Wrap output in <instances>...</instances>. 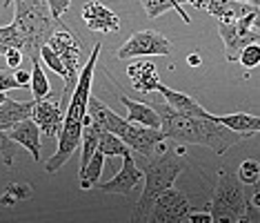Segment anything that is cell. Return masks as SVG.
Wrapping results in <instances>:
<instances>
[{
	"label": "cell",
	"instance_id": "obj_1",
	"mask_svg": "<svg viewBox=\"0 0 260 223\" xmlns=\"http://www.w3.org/2000/svg\"><path fill=\"white\" fill-rule=\"evenodd\" d=\"M153 112L160 119L158 130L162 132L165 138L178 141V143H191V145H203V148H211L216 154H224L229 148L247 138V134L234 132L224 127L222 123L211 119H203V116H187L169 107L165 101H153Z\"/></svg>",
	"mask_w": 260,
	"mask_h": 223
},
{
	"label": "cell",
	"instance_id": "obj_2",
	"mask_svg": "<svg viewBox=\"0 0 260 223\" xmlns=\"http://www.w3.org/2000/svg\"><path fill=\"white\" fill-rule=\"evenodd\" d=\"M134 161L138 170L145 177V187L136 203L132 221L134 223H147V212H149L153 199L160 194L162 190L174 185V181L182 174L187 168V161L182 156V150H160L156 154H134Z\"/></svg>",
	"mask_w": 260,
	"mask_h": 223
},
{
	"label": "cell",
	"instance_id": "obj_3",
	"mask_svg": "<svg viewBox=\"0 0 260 223\" xmlns=\"http://www.w3.org/2000/svg\"><path fill=\"white\" fill-rule=\"evenodd\" d=\"M87 114H89V121L100 132L103 130L114 132L134 154L149 156V154H156V152L165 150L162 143L167 138L162 136V132L158 130V127L138 125V123L122 119V116H118L116 112L107 107L103 101H98L96 96H89V101H87Z\"/></svg>",
	"mask_w": 260,
	"mask_h": 223
},
{
	"label": "cell",
	"instance_id": "obj_4",
	"mask_svg": "<svg viewBox=\"0 0 260 223\" xmlns=\"http://www.w3.org/2000/svg\"><path fill=\"white\" fill-rule=\"evenodd\" d=\"M14 5V20L11 27L18 38V49L29 61H36L38 51L56 27H60L54 20L47 0H11Z\"/></svg>",
	"mask_w": 260,
	"mask_h": 223
},
{
	"label": "cell",
	"instance_id": "obj_5",
	"mask_svg": "<svg viewBox=\"0 0 260 223\" xmlns=\"http://www.w3.org/2000/svg\"><path fill=\"white\" fill-rule=\"evenodd\" d=\"M209 214L214 223H249L247 216L245 187L229 168H220L214 199L209 203Z\"/></svg>",
	"mask_w": 260,
	"mask_h": 223
},
{
	"label": "cell",
	"instance_id": "obj_6",
	"mask_svg": "<svg viewBox=\"0 0 260 223\" xmlns=\"http://www.w3.org/2000/svg\"><path fill=\"white\" fill-rule=\"evenodd\" d=\"M256 18H258V7L247 11L245 16H240V18H236V20H227V22L218 25V32H220V38L224 43V58H227L229 63L238 61L240 51L245 49L247 45L258 43L260 34H258V29L253 27Z\"/></svg>",
	"mask_w": 260,
	"mask_h": 223
},
{
	"label": "cell",
	"instance_id": "obj_7",
	"mask_svg": "<svg viewBox=\"0 0 260 223\" xmlns=\"http://www.w3.org/2000/svg\"><path fill=\"white\" fill-rule=\"evenodd\" d=\"M191 210L193 205L180 190L167 187L153 199L149 212H147V223H182Z\"/></svg>",
	"mask_w": 260,
	"mask_h": 223
},
{
	"label": "cell",
	"instance_id": "obj_8",
	"mask_svg": "<svg viewBox=\"0 0 260 223\" xmlns=\"http://www.w3.org/2000/svg\"><path fill=\"white\" fill-rule=\"evenodd\" d=\"M169 54H171L169 40L160 32H153V29H143V32L132 34L127 38V43L116 51V56L120 61H132V58H140V56H169Z\"/></svg>",
	"mask_w": 260,
	"mask_h": 223
},
{
	"label": "cell",
	"instance_id": "obj_9",
	"mask_svg": "<svg viewBox=\"0 0 260 223\" xmlns=\"http://www.w3.org/2000/svg\"><path fill=\"white\" fill-rule=\"evenodd\" d=\"M36 125L40 127V134L43 136H58L62 127V119H64V107L60 103V98H54V96H43V98H36L31 101V114H29Z\"/></svg>",
	"mask_w": 260,
	"mask_h": 223
},
{
	"label": "cell",
	"instance_id": "obj_10",
	"mask_svg": "<svg viewBox=\"0 0 260 223\" xmlns=\"http://www.w3.org/2000/svg\"><path fill=\"white\" fill-rule=\"evenodd\" d=\"M140 179H143V172H140L138 165H136L134 152L127 150L125 154H122V168L118 170V174L114 179L105 181V183L100 185V190H103L105 194H122V197H127L129 192L140 183Z\"/></svg>",
	"mask_w": 260,
	"mask_h": 223
},
{
	"label": "cell",
	"instance_id": "obj_11",
	"mask_svg": "<svg viewBox=\"0 0 260 223\" xmlns=\"http://www.w3.org/2000/svg\"><path fill=\"white\" fill-rule=\"evenodd\" d=\"M82 20H85L89 32L111 34V32L120 29V18H118L109 7L98 3V0H87V3L82 5Z\"/></svg>",
	"mask_w": 260,
	"mask_h": 223
},
{
	"label": "cell",
	"instance_id": "obj_12",
	"mask_svg": "<svg viewBox=\"0 0 260 223\" xmlns=\"http://www.w3.org/2000/svg\"><path fill=\"white\" fill-rule=\"evenodd\" d=\"M7 134H9V138L14 141V143L22 145V148L31 154L34 161H38V158H40V150H43V145H40V136H43V134H40V127L31 119L18 121L16 125L9 127Z\"/></svg>",
	"mask_w": 260,
	"mask_h": 223
},
{
	"label": "cell",
	"instance_id": "obj_13",
	"mask_svg": "<svg viewBox=\"0 0 260 223\" xmlns=\"http://www.w3.org/2000/svg\"><path fill=\"white\" fill-rule=\"evenodd\" d=\"M156 92H160L162 101L167 103L169 107H174L176 112H180V114H187V116H203V119H211V114H209V112H207V109L203 107V105H200V103L196 101V98L187 96V94L176 92V90H171V87L162 85V83H158Z\"/></svg>",
	"mask_w": 260,
	"mask_h": 223
},
{
	"label": "cell",
	"instance_id": "obj_14",
	"mask_svg": "<svg viewBox=\"0 0 260 223\" xmlns=\"http://www.w3.org/2000/svg\"><path fill=\"white\" fill-rule=\"evenodd\" d=\"M127 76L132 78V85L136 92L140 94H151L156 92L158 83H160V76H158L153 63L149 61H138V63H132L127 67Z\"/></svg>",
	"mask_w": 260,
	"mask_h": 223
},
{
	"label": "cell",
	"instance_id": "obj_15",
	"mask_svg": "<svg viewBox=\"0 0 260 223\" xmlns=\"http://www.w3.org/2000/svg\"><path fill=\"white\" fill-rule=\"evenodd\" d=\"M251 9H256V7L247 5V3H238V0H207V5H205V11H209V14L220 22L236 20Z\"/></svg>",
	"mask_w": 260,
	"mask_h": 223
},
{
	"label": "cell",
	"instance_id": "obj_16",
	"mask_svg": "<svg viewBox=\"0 0 260 223\" xmlns=\"http://www.w3.org/2000/svg\"><path fill=\"white\" fill-rule=\"evenodd\" d=\"M118 101L127 107V121L138 123V125H147V127H158L160 125V119H158V114L153 112V107L149 103L132 101V98L125 96V94H118Z\"/></svg>",
	"mask_w": 260,
	"mask_h": 223
},
{
	"label": "cell",
	"instance_id": "obj_17",
	"mask_svg": "<svg viewBox=\"0 0 260 223\" xmlns=\"http://www.w3.org/2000/svg\"><path fill=\"white\" fill-rule=\"evenodd\" d=\"M214 121L222 123L224 127H229V130H234V132L247 134V136H253V134L260 130L258 116L245 114V112H238V114H224V116H214Z\"/></svg>",
	"mask_w": 260,
	"mask_h": 223
},
{
	"label": "cell",
	"instance_id": "obj_18",
	"mask_svg": "<svg viewBox=\"0 0 260 223\" xmlns=\"http://www.w3.org/2000/svg\"><path fill=\"white\" fill-rule=\"evenodd\" d=\"M31 194H34V187L29 183H25V181H11V183L5 187L3 194H0V205L11 208V205L31 199Z\"/></svg>",
	"mask_w": 260,
	"mask_h": 223
},
{
	"label": "cell",
	"instance_id": "obj_19",
	"mask_svg": "<svg viewBox=\"0 0 260 223\" xmlns=\"http://www.w3.org/2000/svg\"><path fill=\"white\" fill-rule=\"evenodd\" d=\"M103 163H105V156L96 150L91 154V158L85 163V168H80V190H89V187L96 183L103 174Z\"/></svg>",
	"mask_w": 260,
	"mask_h": 223
},
{
	"label": "cell",
	"instance_id": "obj_20",
	"mask_svg": "<svg viewBox=\"0 0 260 223\" xmlns=\"http://www.w3.org/2000/svg\"><path fill=\"white\" fill-rule=\"evenodd\" d=\"M96 150H98L105 158H111V156H122L129 148H127L125 143H122L120 138L116 136L114 132L103 130V132L98 134V145H96Z\"/></svg>",
	"mask_w": 260,
	"mask_h": 223
},
{
	"label": "cell",
	"instance_id": "obj_21",
	"mask_svg": "<svg viewBox=\"0 0 260 223\" xmlns=\"http://www.w3.org/2000/svg\"><path fill=\"white\" fill-rule=\"evenodd\" d=\"M140 3H143V9L147 11L149 18H158V16H162V14H167V11L176 9L180 14V18L185 22H189V16L185 14V9H180L178 0H140Z\"/></svg>",
	"mask_w": 260,
	"mask_h": 223
},
{
	"label": "cell",
	"instance_id": "obj_22",
	"mask_svg": "<svg viewBox=\"0 0 260 223\" xmlns=\"http://www.w3.org/2000/svg\"><path fill=\"white\" fill-rule=\"evenodd\" d=\"M31 74H29V90H31V101H36V98H43L49 94V80H47V74L43 72V63H40V58L36 61H31Z\"/></svg>",
	"mask_w": 260,
	"mask_h": 223
},
{
	"label": "cell",
	"instance_id": "obj_23",
	"mask_svg": "<svg viewBox=\"0 0 260 223\" xmlns=\"http://www.w3.org/2000/svg\"><path fill=\"white\" fill-rule=\"evenodd\" d=\"M38 58H40V63H45L47 67L51 69V72L54 74H58L60 76V78L64 80V83H67L69 80V74H67V67L62 65V61H60V56L56 54L54 49H51L49 45H43L40 47V51H38Z\"/></svg>",
	"mask_w": 260,
	"mask_h": 223
},
{
	"label": "cell",
	"instance_id": "obj_24",
	"mask_svg": "<svg viewBox=\"0 0 260 223\" xmlns=\"http://www.w3.org/2000/svg\"><path fill=\"white\" fill-rule=\"evenodd\" d=\"M236 177H238V181H240L242 185L258 183V179H260V165H258V161H253V158H247V161H242L240 168H238V172H236Z\"/></svg>",
	"mask_w": 260,
	"mask_h": 223
},
{
	"label": "cell",
	"instance_id": "obj_25",
	"mask_svg": "<svg viewBox=\"0 0 260 223\" xmlns=\"http://www.w3.org/2000/svg\"><path fill=\"white\" fill-rule=\"evenodd\" d=\"M16 143L9 138V134L7 130H0V156H3V161H5V165H14V158H16Z\"/></svg>",
	"mask_w": 260,
	"mask_h": 223
},
{
	"label": "cell",
	"instance_id": "obj_26",
	"mask_svg": "<svg viewBox=\"0 0 260 223\" xmlns=\"http://www.w3.org/2000/svg\"><path fill=\"white\" fill-rule=\"evenodd\" d=\"M238 63L242 67H247V69H253L260 63V47L258 43H251V45H247L245 49L240 51V56H238Z\"/></svg>",
	"mask_w": 260,
	"mask_h": 223
},
{
	"label": "cell",
	"instance_id": "obj_27",
	"mask_svg": "<svg viewBox=\"0 0 260 223\" xmlns=\"http://www.w3.org/2000/svg\"><path fill=\"white\" fill-rule=\"evenodd\" d=\"M69 5H72V0H47V7H49L51 16H54V20H56L60 27H67L60 18L69 11Z\"/></svg>",
	"mask_w": 260,
	"mask_h": 223
},
{
	"label": "cell",
	"instance_id": "obj_28",
	"mask_svg": "<svg viewBox=\"0 0 260 223\" xmlns=\"http://www.w3.org/2000/svg\"><path fill=\"white\" fill-rule=\"evenodd\" d=\"M9 47H18V38L11 25H3L0 27V56L9 49Z\"/></svg>",
	"mask_w": 260,
	"mask_h": 223
},
{
	"label": "cell",
	"instance_id": "obj_29",
	"mask_svg": "<svg viewBox=\"0 0 260 223\" xmlns=\"http://www.w3.org/2000/svg\"><path fill=\"white\" fill-rule=\"evenodd\" d=\"M9 90H22V85L14 78V74L0 69V92H9Z\"/></svg>",
	"mask_w": 260,
	"mask_h": 223
},
{
	"label": "cell",
	"instance_id": "obj_30",
	"mask_svg": "<svg viewBox=\"0 0 260 223\" xmlns=\"http://www.w3.org/2000/svg\"><path fill=\"white\" fill-rule=\"evenodd\" d=\"M5 58H7V65H9V69H16V67H20V63H22V51L18 49V47H9L7 51L3 54Z\"/></svg>",
	"mask_w": 260,
	"mask_h": 223
},
{
	"label": "cell",
	"instance_id": "obj_31",
	"mask_svg": "<svg viewBox=\"0 0 260 223\" xmlns=\"http://www.w3.org/2000/svg\"><path fill=\"white\" fill-rule=\"evenodd\" d=\"M185 221H187V223H214V221H211L209 210H207V212H198V210H191V212L185 216Z\"/></svg>",
	"mask_w": 260,
	"mask_h": 223
},
{
	"label": "cell",
	"instance_id": "obj_32",
	"mask_svg": "<svg viewBox=\"0 0 260 223\" xmlns=\"http://www.w3.org/2000/svg\"><path fill=\"white\" fill-rule=\"evenodd\" d=\"M14 78H16V80H18V83L22 85V90H25V87H29V72H22V69L16 67Z\"/></svg>",
	"mask_w": 260,
	"mask_h": 223
},
{
	"label": "cell",
	"instance_id": "obj_33",
	"mask_svg": "<svg viewBox=\"0 0 260 223\" xmlns=\"http://www.w3.org/2000/svg\"><path fill=\"white\" fill-rule=\"evenodd\" d=\"M180 5H185V3H189V5H193L196 9H205V5H207V0H178Z\"/></svg>",
	"mask_w": 260,
	"mask_h": 223
},
{
	"label": "cell",
	"instance_id": "obj_34",
	"mask_svg": "<svg viewBox=\"0 0 260 223\" xmlns=\"http://www.w3.org/2000/svg\"><path fill=\"white\" fill-rule=\"evenodd\" d=\"M187 63H189L191 67H198L203 61H200V54H189V56H187Z\"/></svg>",
	"mask_w": 260,
	"mask_h": 223
},
{
	"label": "cell",
	"instance_id": "obj_35",
	"mask_svg": "<svg viewBox=\"0 0 260 223\" xmlns=\"http://www.w3.org/2000/svg\"><path fill=\"white\" fill-rule=\"evenodd\" d=\"M11 5V0H0V11H5Z\"/></svg>",
	"mask_w": 260,
	"mask_h": 223
},
{
	"label": "cell",
	"instance_id": "obj_36",
	"mask_svg": "<svg viewBox=\"0 0 260 223\" xmlns=\"http://www.w3.org/2000/svg\"><path fill=\"white\" fill-rule=\"evenodd\" d=\"M238 3H247V5H253V7H258V0H238Z\"/></svg>",
	"mask_w": 260,
	"mask_h": 223
}]
</instances>
